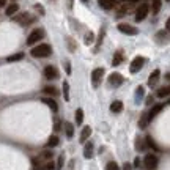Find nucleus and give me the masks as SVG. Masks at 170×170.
I'll return each mask as SVG.
<instances>
[{
  "instance_id": "nucleus-12",
  "label": "nucleus",
  "mask_w": 170,
  "mask_h": 170,
  "mask_svg": "<svg viewBox=\"0 0 170 170\" xmlns=\"http://www.w3.org/2000/svg\"><path fill=\"white\" fill-rule=\"evenodd\" d=\"M162 107H164L162 104H154V106L151 107V110H150V112L147 113V115H148V120L151 121V120L154 118V117H156V115H158V113H159V112L162 110Z\"/></svg>"
},
{
  "instance_id": "nucleus-7",
  "label": "nucleus",
  "mask_w": 170,
  "mask_h": 170,
  "mask_svg": "<svg viewBox=\"0 0 170 170\" xmlns=\"http://www.w3.org/2000/svg\"><path fill=\"white\" fill-rule=\"evenodd\" d=\"M123 82H125V77H123L120 73H112V74L109 76V84L113 85V87H120Z\"/></svg>"
},
{
  "instance_id": "nucleus-46",
  "label": "nucleus",
  "mask_w": 170,
  "mask_h": 170,
  "mask_svg": "<svg viewBox=\"0 0 170 170\" xmlns=\"http://www.w3.org/2000/svg\"><path fill=\"white\" fill-rule=\"evenodd\" d=\"M82 2H84V3H87V2H88V0H82Z\"/></svg>"
},
{
  "instance_id": "nucleus-13",
  "label": "nucleus",
  "mask_w": 170,
  "mask_h": 170,
  "mask_svg": "<svg viewBox=\"0 0 170 170\" xmlns=\"http://www.w3.org/2000/svg\"><path fill=\"white\" fill-rule=\"evenodd\" d=\"M98 3L104 10H112L115 6V0H98Z\"/></svg>"
},
{
  "instance_id": "nucleus-39",
  "label": "nucleus",
  "mask_w": 170,
  "mask_h": 170,
  "mask_svg": "<svg viewBox=\"0 0 170 170\" xmlns=\"http://www.w3.org/2000/svg\"><path fill=\"white\" fill-rule=\"evenodd\" d=\"M65 66H66V73L69 74V73H71V66H69V61H66V63H65Z\"/></svg>"
},
{
  "instance_id": "nucleus-31",
  "label": "nucleus",
  "mask_w": 170,
  "mask_h": 170,
  "mask_svg": "<svg viewBox=\"0 0 170 170\" xmlns=\"http://www.w3.org/2000/svg\"><path fill=\"white\" fill-rule=\"evenodd\" d=\"M93 40H95L93 32H88V33L85 35V44H91V43H93Z\"/></svg>"
},
{
  "instance_id": "nucleus-32",
  "label": "nucleus",
  "mask_w": 170,
  "mask_h": 170,
  "mask_svg": "<svg viewBox=\"0 0 170 170\" xmlns=\"http://www.w3.org/2000/svg\"><path fill=\"white\" fill-rule=\"evenodd\" d=\"M143 93H145V87L139 85V87H137V90H136V96H137V99H139V98H142V96H143Z\"/></svg>"
},
{
  "instance_id": "nucleus-19",
  "label": "nucleus",
  "mask_w": 170,
  "mask_h": 170,
  "mask_svg": "<svg viewBox=\"0 0 170 170\" xmlns=\"http://www.w3.org/2000/svg\"><path fill=\"white\" fill-rule=\"evenodd\" d=\"M161 3H162V0H151V11H153V14H158V13H159Z\"/></svg>"
},
{
  "instance_id": "nucleus-42",
  "label": "nucleus",
  "mask_w": 170,
  "mask_h": 170,
  "mask_svg": "<svg viewBox=\"0 0 170 170\" xmlns=\"http://www.w3.org/2000/svg\"><path fill=\"white\" fill-rule=\"evenodd\" d=\"M6 5V0H0V8H3Z\"/></svg>"
},
{
  "instance_id": "nucleus-20",
  "label": "nucleus",
  "mask_w": 170,
  "mask_h": 170,
  "mask_svg": "<svg viewBox=\"0 0 170 170\" xmlns=\"http://www.w3.org/2000/svg\"><path fill=\"white\" fill-rule=\"evenodd\" d=\"M65 132H66V137L71 139V137L74 136V125H73V123H68V121L65 123Z\"/></svg>"
},
{
  "instance_id": "nucleus-22",
  "label": "nucleus",
  "mask_w": 170,
  "mask_h": 170,
  "mask_svg": "<svg viewBox=\"0 0 170 170\" xmlns=\"http://www.w3.org/2000/svg\"><path fill=\"white\" fill-rule=\"evenodd\" d=\"M145 142H147V145H148L150 148H153L154 151H159V147L154 143V140H153V137H151V136H147V137H145Z\"/></svg>"
},
{
  "instance_id": "nucleus-16",
  "label": "nucleus",
  "mask_w": 170,
  "mask_h": 170,
  "mask_svg": "<svg viewBox=\"0 0 170 170\" xmlns=\"http://www.w3.org/2000/svg\"><path fill=\"white\" fill-rule=\"evenodd\" d=\"M43 102L46 104V106H49V107H50V110H52V112H57V110H58L57 102H55L54 99H52V98H44V99H43Z\"/></svg>"
},
{
  "instance_id": "nucleus-26",
  "label": "nucleus",
  "mask_w": 170,
  "mask_h": 170,
  "mask_svg": "<svg viewBox=\"0 0 170 170\" xmlns=\"http://www.w3.org/2000/svg\"><path fill=\"white\" fill-rule=\"evenodd\" d=\"M44 93H46V95H50V96H57V95H58V91H57L55 87L47 85V87H44Z\"/></svg>"
},
{
  "instance_id": "nucleus-40",
  "label": "nucleus",
  "mask_w": 170,
  "mask_h": 170,
  "mask_svg": "<svg viewBox=\"0 0 170 170\" xmlns=\"http://www.w3.org/2000/svg\"><path fill=\"white\" fill-rule=\"evenodd\" d=\"M139 165H140V159L136 158V159H134V167H139Z\"/></svg>"
},
{
  "instance_id": "nucleus-28",
  "label": "nucleus",
  "mask_w": 170,
  "mask_h": 170,
  "mask_svg": "<svg viewBox=\"0 0 170 170\" xmlns=\"http://www.w3.org/2000/svg\"><path fill=\"white\" fill-rule=\"evenodd\" d=\"M148 121H150V120H148V115L145 113V115H143L142 118L139 120V128H140V129H145L147 125H148Z\"/></svg>"
},
{
  "instance_id": "nucleus-2",
  "label": "nucleus",
  "mask_w": 170,
  "mask_h": 170,
  "mask_svg": "<svg viewBox=\"0 0 170 170\" xmlns=\"http://www.w3.org/2000/svg\"><path fill=\"white\" fill-rule=\"evenodd\" d=\"M145 58H143V57H136L134 60H132V63H131V66H129V71L131 73H139L142 68H143V65H145Z\"/></svg>"
},
{
  "instance_id": "nucleus-15",
  "label": "nucleus",
  "mask_w": 170,
  "mask_h": 170,
  "mask_svg": "<svg viewBox=\"0 0 170 170\" xmlns=\"http://www.w3.org/2000/svg\"><path fill=\"white\" fill-rule=\"evenodd\" d=\"M121 110H123V102H121V101H113V102L110 104V112L118 113V112H121Z\"/></svg>"
},
{
  "instance_id": "nucleus-23",
  "label": "nucleus",
  "mask_w": 170,
  "mask_h": 170,
  "mask_svg": "<svg viewBox=\"0 0 170 170\" xmlns=\"http://www.w3.org/2000/svg\"><path fill=\"white\" fill-rule=\"evenodd\" d=\"M170 95V87H164V88H159L158 93H156V96L158 98H165Z\"/></svg>"
},
{
  "instance_id": "nucleus-30",
  "label": "nucleus",
  "mask_w": 170,
  "mask_h": 170,
  "mask_svg": "<svg viewBox=\"0 0 170 170\" xmlns=\"http://www.w3.org/2000/svg\"><path fill=\"white\" fill-rule=\"evenodd\" d=\"M24 58V54H22V52H19V54H14V55H10L6 60L8 61H18V60H22Z\"/></svg>"
},
{
  "instance_id": "nucleus-36",
  "label": "nucleus",
  "mask_w": 170,
  "mask_h": 170,
  "mask_svg": "<svg viewBox=\"0 0 170 170\" xmlns=\"http://www.w3.org/2000/svg\"><path fill=\"white\" fill-rule=\"evenodd\" d=\"M35 8H36V10H38V11H40V14H41V16H43V14H44V8H43V6H41V5H35Z\"/></svg>"
},
{
  "instance_id": "nucleus-47",
  "label": "nucleus",
  "mask_w": 170,
  "mask_h": 170,
  "mask_svg": "<svg viewBox=\"0 0 170 170\" xmlns=\"http://www.w3.org/2000/svg\"><path fill=\"white\" fill-rule=\"evenodd\" d=\"M168 2H170V0H168Z\"/></svg>"
},
{
  "instance_id": "nucleus-3",
  "label": "nucleus",
  "mask_w": 170,
  "mask_h": 170,
  "mask_svg": "<svg viewBox=\"0 0 170 170\" xmlns=\"http://www.w3.org/2000/svg\"><path fill=\"white\" fill-rule=\"evenodd\" d=\"M148 11H150V6H148L147 3H142V5H140V6L136 10V21H137V22L143 21V19L147 18Z\"/></svg>"
},
{
  "instance_id": "nucleus-5",
  "label": "nucleus",
  "mask_w": 170,
  "mask_h": 170,
  "mask_svg": "<svg viewBox=\"0 0 170 170\" xmlns=\"http://www.w3.org/2000/svg\"><path fill=\"white\" fill-rule=\"evenodd\" d=\"M11 18H13V21H14V22H18L21 25H27L29 22L33 21V18L29 16V13H21V14H14V16H11Z\"/></svg>"
},
{
  "instance_id": "nucleus-27",
  "label": "nucleus",
  "mask_w": 170,
  "mask_h": 170,
  "mask_svg": "<svg viewBox=\"0 0 170 170\" xmlns=\"http://www.w3.org/2000/svg\"><path fill=\"white\" fill-rule=\"evenodd\" d=\"M82 121H84V110L82 109H77L76 110V123L77 125H82Z\"/></svg>"
},
{
  "instance_id": "nucleus-29",
  "label": "nucleus",
  "mask_w": 170,
  "mask_h": 170,
  "mask_svg": "<svg viewBox=\"0 0 170 170\" xmlns=\"http://www.w3.org/2000/svg\"><path fill=\"white\" fill-rule=\"evenodd\" d=\"M63 93H65V101H69V84L66 81L63 82Z\"/></svg>"
},
{
  "instance_id": "nucleus-35",
  "label": "nucleus",
  "mask_w": 170,
  "mask_h": 170,
  "mask_svg": "<svg viewBox=\"0 0 170 170\" xmlns=\"http://www.w3.org/2000/svg\"><path fill=\"white\" fill-rule=\"evenodd\" d=\"M44 167H46L47 170H54V168H55V165H54V162H52V161H49V162H47Z\"/></svg>"
},
{
  "instance_id": "nucleus-25",
  "label": "nucleus",
  "mask_w": 170,
  "mask_h": 170,
  "mask_svg": "<svg viewBox=\"0 0 170 170\" xmlns=\"http://www.w3.org/2000/svg\"><path fill=\"white\" fill-rule=\"evenodd\" d=\"M121 60H123V55H121V52H117V54L113 55L112 65H113V66H118V65H121Z\"/></svg>"
},
{
  "instance_id": "nucleus-48",
  "label": "nucleus",
  "mask_w": 170,
  "mask_h": 170,
  "mask_svg": "<svg viewBox=\"0 0 170 170\" xmlns=\"http://www.w3.org/2000/svg\"><path fill=\"white\" fill-rule=\"evenodd\" d=\"M168 102H170V101H168Z\"/></svg>"
},
{
  "instance_id": "nucleus-41",
  "label": "nucleus",
  "mask_w": 170,
  "mask_h": 170,
  "mask_svg": "<svg viewBox=\"0 0 170 170\" xmlns=\"http://www.w3.org/2000/svg\"><path fill=\"white\" fill-rule=\"evenodd\" d=\"M151 102H153V96H148V98H147V104H148V106H150Z\"/></svg>"
},
{
  "instance_id": "nucleus-6",
  "label": "nucleus",
  "mask_w": 170,
  "mask_h": 170,
  "mask_svg": "<svg viewBox=\"0 0 170 170\" xmlns=\"http://www.w3.org/2000/svg\"><path fill=\"white\" fill-rule=\"evenodd\" d=\"M143 162H145V167L148 170H153L158 167V158H156L154 154H147L145 158H143Z\"/></svg>"
},
{
  "instance_id": "nucleus-14",
  "label": "nucleus",
  "mask_w": 170,
  "mask_h": 170,
  "mask_svg": "<svg viewBox=\"0 0 170 170\" xmlns=\"http://www.w3.org/2000/svg\"><path fill=\"white\" fill-rule=\"evenodd\" d=\"M90 136H91V128H90V126H85V128L82 129V132H81V139H79V140H81L82 143H85Z\"/></svg>"
},
{
  "instance_id": "nucleus-34",
  "label": "nucleus",
  "mask_w": 170,
  "mask_h": 170,
  "mask_svg": "<svg viewBox=\"0 0 170 170\" xmlns=\"http://www.w3.org/2000/svg\"><path fill=\"white\" fill-rule=\"evenodd\" d=\"M106 170H120V167H118V164H117V162H109L106 165Z\"/></svg>"
},
{
  "instance_id": "nucleus-43",
  "label": "nucleus",
  "mask_w": 170,
  "mask_h": 170,
  "mask_svg": "<svg viewBox=\"0 0 170 170\" xmlns=\"http://www.w3.org/2000/svg\"><path fill=\"white\" fill-rule=\"evenodd\" d=\"M165 27H167V30H170V18H168L167 22H165Z\"/></svg>"
},
{
  "instance_id": "nucleus-37",
  "label": "nucleus",
  "mask_w": 170,
  "mask_h": 170,
  "mask_svg": "<svg viewBox=\"0 0 170 170\" xmlns=\"http://www.w3.org/2000/svg\"><path fill=\"white\" fill-rule=\"evenodd\" d=\"M61 165H63V156H60V158H58V164H57V168H61Z\"/></svg>"
},
{
  "instance_id": "nucleus-44",
  "label": "nucleus",
  "mask_w": 170,
  "mask_h": 170,
  "mask_svg": "<svg viewBox=\"0 0 170 170\" xmlns=\"http://www.w3.org/2000/svg\"><path fill=\"white\" fill-rule=\"evenodd\" d=\"M54 129H55V131H58V129H60V123H58V121H55V126H54Z\"/></svg>"
},
{
  "instance_id": "nucleus-38",
  "label": "nucleus",
  "mask_w": 170,
  "mask_h": 170,
  "mask_svg": "<svg viewBox=\"0 0 170 170\" xmlns=\"http://www.w3.org/2000/svg\"><path fill=\"white\" fill-rule=\"evenodd\" d=\"M123 170H132V165H131V164H128V162H126V164L123 165Z\"/></svg>"
},
{
  "instance_id": "nucleus-11",
  "label": "nucleus",
  "mask_w": 170,
  "mask_h": 170,
  "mask_svg": "<svg viewBox=\"0 0 170 170\" xmlns=\"http://www.w3.org/2000/svg\"><path fill=\"white\" fill-rule=\"evenodd\" d=\"M159 76H161V71H159V69H154V71L150 74V77H148V85H150V87H153V85L158 84Z\"/></svg>"
},
{
  "instance_id": "nucleus-4",
  "label": "nucleus",
  "mask_w": 170,
  "mask_h": 170,
  "mask_svg": "<svg viewBox=\"0 0 170 170\" xmlns=\"http://www.w3.org/2000/svg\"><path fill=\"white\" fill-rule=\"evenodd\" d=\"M43 36H44V32H43V30H33V32L29 35L27 44H29V46H33L35 43L41 41V40H43Z\"/></svg>"
},
{
  "instance_id": "nucleus-8",
  "label": "nucleus",
  "mask_w": 170,
  "mask_h": 170,
  "mask_svg": "<svg viewBox=\"0 0 170 170\" xmlns=\"http://www.w3.org/2000/svg\"><path fill=\"white\" fill-rule=\"evenodd\" d=\"M118 30L121 33H126V35H137L139 30L136 27H132V25H129V24H120L118 25Z\"/></svg>"
},
{
  "instance_id": "nucleus-18",
  "label": "nucleus",
  "mask_w": 170,
  "mask_h": 170,
  "mask_svg": "<svg viewBox=\"0 0 170 170\" xmlns=\"http://www.w3.org/2000/svg\"><path fill=\"white\" fill-rule=\"evenodd\" d=\"M84 156L87 159H90L91 156H93V143L91 142H88L87 145H85V150H84Z\"/></svg>"
},
{
  "instance_id": "nucleus-24",
  "label": "nucleus",
  "mask_w": 170,
  "mask_h": 170,
  "mask_svg": "<svg viewBox=\"0 0 170 170\" xmlns=\"http://www.w3.org/2000/svg\"><path fill=\"white\" fill-rule=\"evenodd\" d=\"M136 147H137V150H140V151H145V150H147V142H145V139H137V140H136Z\"/></svg>"
},
{
  "instance_id": "nucleus-10",
  "label": "nucleus",
  "mask_w": 170,
  "mask_h": 170,
  "mask_svg": "<svg viewBox=\"0 0 170 170\" xmlns=\"http://www.w3.org/2000/svg\"><path fill=\"white\" fill-rule=\"evenodd\" d=\"M104 74V69L102 68H96L93 73H91V81H93V87H98L99 85V81Z\"/></svg>"
},
{
  "instance_id": "nucleus-17",
  "label": "nucleus",
  "mask_w": 170,
  "mask_h": 170,
  "mask_svg": "<svg viewBox=\"0 0 170 170\" xmlns=\"http://www.w3.org/2000/svg\"><path fill=\"white\" fill-rule=\"evenodd\" d=\"M18 11H19V5H18V3H11V5L6 8L5 14H6V16H14Z\"/></svg>"
},
{
  "instance_id": "nucleus-33",
  "label": "nucleus",
  "mask_w": 170,
  "mask_h": 170,
  "mask_svg": "<svg viewBox=\"0 0 170 170\" xmlns=\"http://www.w3.org/2000/svg\"><path fill=\"white\" fill-rule=\"evenodd\" d=\"M52 154H54L52 151H44V153L40 156V159H47V161H50V159H52Z\"/></svg>"
},
{
  "instance_id": "nucleus-1",
  "label": "nucleus",
  "mask_w": 170,
  "mask_h": 170,
  "mask_svg": "<svg viewBox=\"0 0 170 170\" xmlns=\"http://www.w3.org/2000/svg\"><path fill=\"white\" fill-rule=\"evenodd\" d=\"M30 54L35 58H44V57H49L52 54V47L49 44H38L36 47H33L30 50Z\"/></svg>"
},
{
  "instance_id": "nucleus-21",
  "label": "nucleus",
  "mask_w": 170,
  "mask_h": 170,
  "mask_svg": "<svg viewBox=\"0 0 170 170\" xmlns=\"http://www.w3.org/2000/svg\"><path fill=\"white\" fill-rule=\"evenodd\" d=\"M58 137L57 136H50V139L47 140V143H46V148H54V147H57L58 145Z\"/></svg>"
},
{
  "instance_id": "nucleus-9",
  "label": "nucleus",
  "mask_w": 170,
  "mask_h": 170,
  "mask_svg": "<svg viewBox=\"0 0 170 170\" xmlns=\"http://www.w3.org/2000/svg\"><path fill=\"white\" fill-rule=\"evenodd\" d=\"M44 77H46V79H49V81L57 79V77H58L57 68H54V66H46V68H44Z\"/></svg>"
},
{
  "instance_id": "nucleus-45",
  "label": "nucleus",
  "mask_w": 170,
  "mask_h": 170,
  "mask_svg": "<svg viewBox=\"0 0 170 170\" xmlns=\"http://www.w3.org/2000/svg\"><path fill=\"white\" fill-rule=\"evenodd\" d=\"M128 2H131V3H136V2H139V0H128Z\"/></svg>"
}]
</instances>
